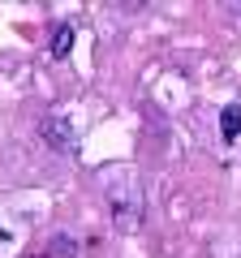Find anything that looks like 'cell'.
Segmentation results:
<instances>
[{"label":"cell","instance_id":"obj_1","mask_svg":"<svg viewBox=\"0 0 241 258\" xmlns=\"http://www.w3.org/2000/svg\"><path fill=\"white\" fill-rule=\"evenodd\" d=\"M39 129H43V138L52 142V151H74V129H69L65 120L47 116V120H43V125H39Z\"/></svg>","mask_w":241,"mask_h":258},{"label":"cell","instance_id":"obj_2","mask_svg":"<svg viewBox=\"0 0 241 258\" xmlns=\"http://www.w3.org/2000/svg\"><path fill=\"white\" fill-rule=\"evenodd\" d=\"M220 138L224 142H237L241 138V103H228L220 112Z\"/></svg>","mask_w":241,"mask_h":258},{"label":"cell","instance_id":"obj_3","mask_svg":"<svg viewBox=\"0 0 241 258\" xmlns=\"http://www.w3.org/2000/svg\"><path fill=\"white\" fill-rule=\"evenodd\" d=\"M47 52H52L56 60H65V56L74 52V26H69V22H61V26L52 30V47H47Z\"/></svg>","mask_w":241,"mask_h":258},{"label":"cell","instance_id":"obj_4","mask_svg":"<svg viewBox=\"0 0 241 258\" xmlns=\"http://www.w3.org/2000/svg\"><path fill=\"white\" fill-rule=\"evenodd\" d=\"M47 258H78V241L69 237V232L52 237V241H47Z\"/></svg>","mask_w":241,"mask_h":258}]
</instances>
